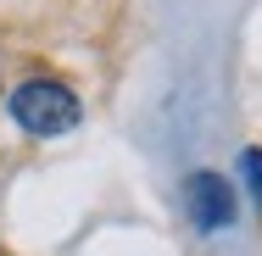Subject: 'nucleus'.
Instances as JSON below:
<instances>
[{
  "label": "nucleus",
  "mask_w": 262,
  "mask_h": 256,
  "mask_svg": "<svg viewBox=\"0 0 262 256\" xmlns=\"http://www.w3.org/2000/svg\"><path fill=\"white\" fill-rule=\"evenodd\" d=\"M6 106H11L17 128L39 134V139H51V134H67V128L84 117L78 95H73L67 84H56V78H28V84H17Z\"/></svg>",
  "instance_id": "nucleus-1"
},
{
  "label": "nucleus",
  "mask_w": 262,
  "mask_h": 256,
  "mask_svg": "<svg viewBox=\"0 0 262 256\" xmlns=\"http://www.w3.org/2000/svg\"><path fill=\"white\" fill-rule=\"evenodd\" d=\"M184 212L201 234H217L240 217V201H234V184L223 173H190L184 178Z\"/></svg>",
  "instance_id": "nucleus-2"
},
{
  "label": "nucleus",
  "mask_w": 262,
  "mask_h": 256,
  "mask_svg": "<svg viewBox=\"0 0 262 256\" xmlns=\"http://www.w3.org/2000/svg\"><path fill=\"white\" fill-rule=\"evenodd\" d=\"M240 173H246V184H251V195L262 201V151H246V156H240Z\"/></svg>",
  "instance_id": "nucleus-3"
}]
</instances>
